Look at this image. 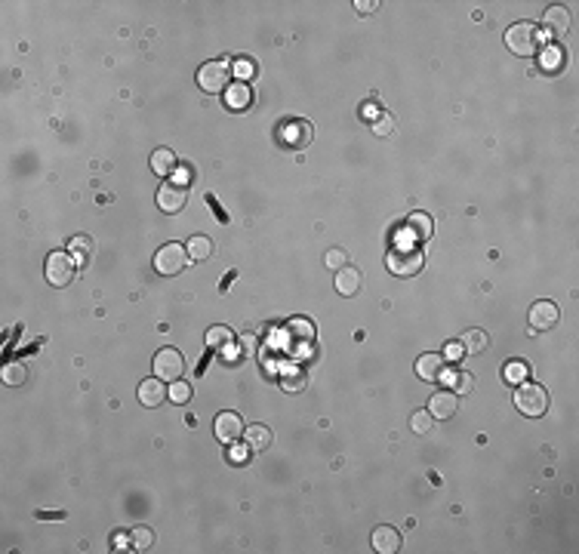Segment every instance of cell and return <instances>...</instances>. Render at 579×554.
Instances as JSON below:
<instances>
[{"instance_id":"ba28073f","label":"cell","mask_w":579,"mask_h":554,"mask_svg":"<svg viewBox=\"0 0 579 554\" xmlns=\"http://www.w3.org/2000/svg\"><path fill=\"white\" fill-rule=\"evenodd\" d=\"M74 259H71V253H62V249H56V253H50L46 256V280H50L53 286H68L71 284V277H74Z\"/></svg>"},{"instance_id":"f35d334b","label":"cell","mask_w":579,"mask_h":554,"mask_svg":"<svg viewBox=\"0 0 579 554\" xmlns=\"http://www.w3.org/2000/svg\"><path fill=\"white\" fill-rule=\"evenodd\" d=\"M354 6H358V13H367V15H370V13H373L379 4H376V0H358V4H354Z\"/></svg>"},{"instance_id":"9a60e30c","label":"cell","mask_w":579,"mask_h":554,"mask_svg":"<svg viewBox=\"0 0 579 554\" xmlns=\"http://www.w3.org/2000/svg\"><path fill=\"white\" fill-rule=\"evenodd\" d=\"M370 542H373V548L379 554H395L400 548V533L395 527H376Z\"/></svg>"},{"instance_id":"603a6c76","label":"cell","mask_w":579,"mask_h":554,"mask_svg":"<svg viewBox=\"0 0 579 554\" xmlns=\"http://www.w3.org/2000/svg\"><path fill=\"white\" fill-rule=\"evenodd\" d=\"M185 249H188L191 262H204V259H210V253H213V240L207 237V234H195V237L185 244Z\"/></svg>"},{"instance_id":"8fae6325","label":"cell","mask_w":579,"mask_h":554,"mask_svg":"<svg viewBox=\"0 0 579 554\" xmlns=\"http://www.w3.org/2000/svg\"><path fill=\"white\" fill-rule=\"evenodd\" d=\"M558 317H561V311L552 299H539L536 305L530 308V326H533V330H552V326L558 324Z\"/></svg>"},{"instance_id":"8d00e7d4","label":"cell","mask_w":579,"mask_h":554,"mask_svg":"<svg viewBox=\"0 0 579 554\" xmlns=\"http://www.w3.org/2000/svg\"><path fill=\"white\" fill-rule=\"evenodd\" d=\"M250 447H231L228 450V462H235V465H244L246 459H250Z\"/></svg>"},{"instance_id":"cb8c5ba5","label":"cell","mask_w":579,"mask_h":554,"mask_svg":"<svg viewBox=\"0 0 579 554\" xmlns=\"http://www.w3.org/2000/svg\"><path fill=\"white\" fill-rule=\"evenodd\" d=\"M459 345L466 348V354H481V351H487V345H490V335L484 330H466Z\"/></svg>"},{"instance_id":"d6986e66","label":"cell","mask_w":579,"mask_h":554,"mask_svg":"<svg viewBox=\"0 0 579 554\" xmlns=\"http://www.w3.org/2000/svg\"><path fill=\"white\" fill-rule=\"evenodd\" d=\"M244 438H246V447H250L253 452H262V450L272 447V428H265V425H246V428H244Z\"/></svg>"},{"instance_id":"4dcf8cb0","label":"cell","mask_w":579,"mask_h":554,"mask_svg":"<svg viewBox=\"0 0 579 554\" xmlns=\"http://www.w3.org/2000/svg\"><path fill=\"white\" fill-rule=\"evenodd\" d=\"M373 132H376V136H391V132H395V117H391V114H379V117H376V123H373Z\"/></svg>"},{"instance_id":"5b68a950","label":"cell","mask_w":579,"mask_h":554,"mask_svg":"<svg viewBox=\"0 0 579 554\" xmlns=\"http://www.w3.org/2000/svg\"><path fill=\"white\" fill-rule=\"evenodd\" d=\"M314 139V127L308 120H281L277 123V142L284 148H308Z\"/></svg>"},{"instance_id":"30bf717a","label":"cell","mask_w":579,"mask_h":554,"mask_svg":"<svg viewBox=\"0 0 579 554\" xmlns=\"http://www.w3.org/2000/svg\"><path fill=\"white\" fill-rule=\"evenodd\" d=\"M241 431H244V419L237 416V413H219L216 416V441H222V443H235L237 438H241Z\"/></svg>"},{"instance_id":"d6a6232c","label":"cell","mask_w":579,"mask_h":554,"mask_svg":"<svg viewBox=\"0 0 579 554\" xmlns=\"http://www.w3.org/2000/svg\"><path fill=\"white\" fill-rule=\"evenodd\" d=\"M281 385H284V392H302V388H305V373H290V376L281 379Z\"/></svg>"},{"instance_id":"8992f818","label":"cell","mask_w":579,"mask_h":554,"mask_svg":"<svg viewBox=\"0 0 579 554\" xmlns=\"http://www.w3.org/2000/svg\"><path fill=\"white\" fill-rule=\"evenodd\" d=\"M154 376L164 382H179L185 376V357L176 348H160L154 354Z\"/></svg>"},{"instance_id":"7a4b0ae2","label":"cell","mask_w":579,"mask_h":554,"mask_svg":"<svg viewBox=\"0 0 579 554\" xmlns=\"http://www.w3.org/2000/svg\"><path fill=\"white\" fill-rule=\"evenodd\" d=\"M505 46L515 53V56H536L539 50V31L536 25H530V22H518V25H512L505 31Z\"/></svg>"},{"instance_id":"4316f807","label":"cell","mask_w":579,"mask_h":554,"mask_svg":"<svg viewBox=\"0 0 579 554\" xmlns=\"http://www.w3.org/2000/svg\"><path fill=\"white\" fill-rule=\"evenodd\" d=\"M530 376V370H527V363L524 361H508L503 366V379L508 382V385H524V379Z\"/></svg>"},{"instance_id":"e575fe53","label":"cell","mask_w":579,"mask_h":554,"mask_svg":"<svg viewBox=\"0 0 579 554\" xmlns=\"http://www.w3.org/2000/svg\"><path fill=\"white\" fill-rule=\"evenodd\" d=\"M235 74L241 77V83H246L253 74H256V65H253L250 59H237V62H235Z\"/></svg>"},{"instance_id":"44dd1931","label":"cell","mask_w":579,"mask_h":554,"mask_svg":"<svg viewBox=\"0 0 579 554\" xmlns=\"http://www.w3.org/2000/svg\"><path fill=\"white\" fill-rule=\"evenodd\" d=\"M68 253H71V259L77 265H87L92 259V237L87 234H77V237L68 240Z\"/></svg>"},{"instance_id":"277c9868","label":"cell","mask_w":579,"mask_h":554,"mask_svg":"<svg viewBox=\"0 0 579 554\" xmlns=\"http://www.w3.org/2000/svg\"><path fill=\"white\" fill-rule=\"evenodd\" d=\"M197 83H200V90L210 92V96L225 92L231 87V65L228 62H207L197 71Z\"/></svg>"},{"instance_id":"f546056e","label":"cell","mask_w":579,"mask_h":554,"mask_svg":"<svg viewBox=\"0 0 579 554\" xmlns=\"http://www.w3.org/2000/svg\"><path fill=\"white\" fill-rule=\"evenodd\" d=\"M0 376H4L6 385H22V382L28 379V373H25V366L22 363H6L4 370H0Z\"/></svg>"},{"instance_id":"ac0fdd59","label":"cell","mask_w":579,"mask_h":554,"mask_svg":"<svg viewBox=\"0 0 579 554\" xmlns=\"http://www.w3.org/2000/svg\"><path fill=\"white\" fill-rule=\"evenodd\" d=\"M361 271L358 268H351V265H345V268H339L336 271V293L339 296H354L361 290Z\"/></svg>"},{"instance_id":"74e56055","label":"cell","mask_w":579,"mask_h":554,"mask_svg":"<svg viewBox=\"0 0 579 554\" xmlns=\"http://www.w3.org/2000/svg\"><path fill=\"white\" fill-rule=\"evenodd\" d=\"M444 351H447V357H450V361H459V357L466 354V348H462L459 342H450V345H447Z\"/></svg>"},{"instance_id":"d590c367","label":"cell","mask_w":579,"mask_h":554,"mask_svg":"<svg viewBox=\"0 0 579 554\" xmlns=\"http://www.w3.org/2000/svg\"><path fill=\"white\" fill-rule=\"evenodd\" d=\"M543 65L549 68V71H554L558 65H564V53H558L554 46H552V50H545V53H543Z\"/></svg>"},{"instance_id":"7c38bea8","label":"cell","mask_w":579,"mask_h":554,"mask_svg":"<svg viewBox=\"0 0 579 554\" xmlns=\"http://www.w3.org/2000/svg\"><path fill=\"white\" fill-rule=\"evenodd\" d=\"M543 25L552 37H564L570 31V10L567 6H549L543 15Z\"/></svg>"},{"instance_id":"5bb4252c","label":"cell","mask_w":579,"mask_h":554,"mask_svg":"<svg viewBox=\"0 0 579 554\" xmlns=\"http://www.w3.org/2000/svg\"><path fill=\"white\" fill-rule=\"evenodd\" d=\"M456 410H459L456 392H438V394L428 401V413H431L435 419H450V416H456Z\"/></svg>"},{"instance_id":"e0dca14e","label":"cell","mask_w":579,"mask_h":554,"mask_svg":"<svg viewBox=\"0 0 579 554\" xmlns=\"http://www.w3.org/2000/svg\"><path fill=\"white\" fill-rule=\"evenodd\" d=\"M441 373H444V357L441 354H422L419 361H416V376H419L422 382H435V379H441Z\"/></svg>"},{"instance_id":"1f68e13d","label":"cell","mask_w":579,"mask_h":554,"mask_svg":"<svg viewBox=\"0 0 579 554\" xmlns=\"http://www.w3.org/2000/svg\"><path fill=\"white\" fill-rule=\"evenodd\" d=\"M345 265H349V253H345V249H330L327 253V268H333V271H339V268H345Z\"/></svg>"},{"instance_id":"4fadbf2b","label":"cell","mask_w":579,"mask_h":554,"mask_svg":"<svg viewBox=\"0 0 579 554\" xmlns=\"http://www.w3.org/2000/svg\"><path fill=\"white\" fill-rule=\"evenodd\" d=\"M167 401V385L164 379H145L142 385H139V403L142 407H160V403Z\"/></svg>"},{"instance_id":"836d02e7","label":"cell","mask_w":579,"mask_h":554,"mask_svg":"<svg viewBox=\"0 0 579 554\" xmlns=\"http://www.w3.org/2000/svg\"><path fill=\"white\" fill-rule=\"evenodd\" d=\"M191 397V388L185 385V382L179 379V382H173V388H169V401L173 403H185Z\"/></svg>"},{"instance_id":"52a82bcc","label":"cell","mask_w":579,"mask_h":554,"mask_svg":"<svg viewBox=\"0 0 579 554\" xmlns=\"http://www.w3.org/2000/svg\"><path fill=\"white\" fill-rule=\"evenodd\" d=\"M185 265H188V249L179 247V244H167V247H160L158 253H154V268H158L164 277L179 275Z\"/></svg>"},{"instance_id":"d4e9b609","label":"cell","mask_w":579,"mask_h":554,"mask_svg":"<svg viewBox=\"0 0 579 554\" xmlns=\"http://www.w3.org/2000/svg\"><path fill=\"white\" fill-rule=\"evenodd\" d=\"M441 382H447V385H453L459 394H468V392H472V388H475L472 373H466V370H462V373H456V370H453V373H447V370H444V373H441Z\"/></svg>"},{"instance_id":"2e32d148","label":"cell","mask_w":579,"mask_h":554,"mask_svg":"<svg viewBox=\"0 0 579 554\" xmlns=\"http://www.w3.org/2000/svg\"><path fill=\"white\" fill-rule=\"evenodd\" d=\"M225 105L231 108V111H246V108L253 105V90H250V83H231V87L225 90Z\"/></svg>"},{"instance_id":"7402d4cb","label":"cell","mask_w":579,"mask_h":554,"mask_svg":"<svg viewBox=\"0 0 579 554\" xmlns=\"http://www.w3.org/2000/svg\"><path fill=\"white\" fill-rule=\"evenodd\" d=\"M204 339H207V348L210 351H228L231 342H235V333H231L228 326H210Z\"/></svg>"},{"instance_id":"3957f363","label":"cell","mask_w":579,"mask_h":554,"mask_svg":"<svg viewBox=\"0 0 579 554\" xmlns=\"http://www.w3.org/2000/svg\"><path fill=\"white\" fill-rule=\"evenodd\" d=\"M515 407H518L524 416L539 419L545 410H549V394H545L543 385H536V382H527V385H521L518 394H515Z\"/></svg>"},{"instance_id":"9c48e42d","label":"cell","mask_w":579,"mask_h":554,"mask_svg":"<svg viewBox=\"0 0 579 554\" xmlns=\"http://www.w3.org/2000/svg\"><path fill=\"white\" fill-rule=\"evenodd\" d=\"M188 204V182H164L160 185V191H158V207L164 209V213H179V209Z\"/></svg>"},{"instance_id":"6da1fadb","label":"cell","mask_w":579,"mask_h":554,"mask_svg":"<svg viewBox=\"0 0 579 554\" xmlns=\"http://www.w3.org/2000/svg\"><path fill=\"white\" fill-rule=\"evenodd\" d=\"M385 265H389V271L395 277H413L422 271V265H426V256H422V249L416 247H391L389 256H385Z\"/></svg>"},{"instance_id":"83f0119b","label":"cell","mask_w":579,"mask_h":554,"mask_svg":"<svg viewBox=\"0 0 579 554\" xmlns=\"http://www.w3.org/2000/svg\"><path fill=\"white\" fill-rule=\"evenodd\" d=\"M130 542H133L136 551H148L151 545H154V533H151L148 527H136L133 533H130Z\"/></svg>"},{"instance_id":"ffe728a7","label":"cell","mask_w":579,"mask_h":554,"mask_svg":"<svg viewBox=\"0 0 579 554\" xmlns=\"http://www.w3.org/2000/svg\"><path fill=\"white\" fill-rule=\"evenodd\" d=\"M176 167H179V160H176V154L169 151V148H158V151L151 154V169L158 176H173L176 173Z\"/></svg>"},{"instance_id":"484cf974","label":"cell","mask_w":579,"mask_h":554,"mask_svg":"<svg viewBox=\"0 0 579 554\" xmlns=\"http://www.w3.org/2000/svg\"><path fill=\"white\" fill-rule=\"evenodd\" d=\"M407 225H410V231H413V237H419V240H428L431 237V216L428 213H410V219H407Z\"/></svg>"},{"instance_id":"f1b7e54d","label":"cell","mask_w":579,"mask_h":554,"mask_svg":"<svg viewBox=\"0 0 579 554\" xmlns=\"http://www.w3.org/2000/svg\"><path fill=\"white\" fill-rule=\"evenodd\" d=\"M431 425H435V416H431L428 410H419V413H413V416H410L413 434H428V431H431Z\"/></svg>"}]
</instances>
